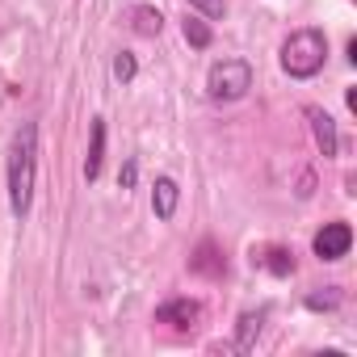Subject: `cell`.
I'll list each match as a JSON object with an SVG mask.
<instances>
[{
  "mask_svg": "<svg viewBox=\"0 0 357 357\" xmlns=\"http://www.w3.org/2000/svg\"><path fill=\"white\" fill-rule=\"evenodd\" d=\"M252 265L269 269L273 278H290L294 273V252L282 248V244H265V248H252Z\"/></svg>",
  "mask_w": 357,
  "mask_h": 357,
  "instance_id": "8",
  "label": "cell"
},
{
  "mask_svg": "<svg viewBox=\"0 0 357 357\" xmlns=\"http://www.w3.org/2000/svg\"><path fill=\"white\" fill-rule=\"evenodd\" d=\"M176 202H181V185H176L172 176H155V185H151V215L160 223H168L176 215Z\"/></svg>",
  "mask_w": 357,
  "mask_h": 357,
  "instance_id": "7",
  "label": "cell"
},
{
  "mask_svg": "<svg viewBox=\"0 0 357 357\" xmlns=\"http://www.w3.org/2000/svg\"><path fill=\"white\" fill-rule=\"evenodd\" d=\"M278 63H282V72H286L290 80H311V76H319L324 63H328V38H324V30H315V26L294 30V34L282 43Z\"/></svg>",
  "mask_w": 357,
  "mask_h": 357,
  "instance_id": "2",
  "label": "cell"
},
{
  "mask_svg": "<svg viewBox=\"0 0 357 357\" xmlns=\"http://www.w3.org/2000/svg\"><path fill=\"white\" fill-rule=\"evenodd\" d=\"M336 298H340V294H311L307 307H311V311H319V307H336Z\"/></svg>",
  "mask_w": 357,
  "mask_h": 357,
  "instance_id": "17",
  "label": "cell"
},
{
  "mask_svg": "<svg viewBox=\"0 0 357 357\" xmlns=\"http://www.w3.org/2000/svg\"><path fill=\"white\" fill-rule=\"evenodd\" d=\"M89 155H84V181L93 185L97 176H101V164H105V118H93L89 126Z\"/></svg>",
  "mask_w": 357,
  "mask_h": 357,
  "instance_id": "9",
  "label": "cell"
},
{
  "mask_svg": "<svg viewBox=\"0 0 357 357\" xmlns=\"http://www.w3.org/2000/svg\"><path fill=\"white\" fill-rule=\"evenodd\" d=\"M109 72H114V80L126 89V84H135V76H139V59H135L130 51H118L114 63H109Z\"/></svg>",
  "mask_w": 357,
  "mask_h": 357,
  "instance_id": "13",
  "label": "cell"
},
{
  "mask_svg": "<svg viewBox=\"0 0 357 357\" xmlns=\"http://www.w3.org/2000/svg\"><path fill=\"white\" fill-rule=\"evenodd\" d=\"M5 185H9V211L13 219H30L34 211V185H38V122H22L9 143L5 160Z\"/></svg>",
  "mask_w": 357,
  "mask_h": 357,
  "instance_id": "1",
  "label": "cell"
},
{
  "mask_svg": "<svg viewBox=\"0 0 357 357\" xmlns=\"http://www.w3.org/2000/svg\"><path fill=\"white\" fill-rule=\"evenodd\" d=\"M181 34H185V43H190L194 51H206V47L215 43V34H211V26H206V17H198V13L181 22Z\"/></svg>",
  "mask_w": 357,
  "mask_h": 357,
  "instance_id": "12",
  "label": "cell"
},
{
  "mask_svg": "<svg viewBox=\"0 0 357 357\" xmlns=\"http://www.w3.org/2000/svg\"><path fill=\"white\" fill-rule=\"evenodd\" d=\"M248 89H252V63L248 59H219V63H211V72H206V97L211 101H219V105H227V101H240V97H248Z\"/></svg>",
  "mask_w": 357,
  "mask_h": 357,
  "instance_id": "3",
  "label": "cell"
},
{
  "mask_svg": "<svg viewBox=\"0 0 357 357\" xmlns=\"http://www.w3.org/2000/svg\"><path fill=\"white\" fill-rule=\"evenodd\" d=\"M198 319H202V303H198V298H168V303L155 307V324H168V328H176V332L194 328Z\"/></svg>",
  "mask_w": 357,
  "mask_h": 357,
  "instance_id": "5",
  "label": "cell"
},
{
  "mask_svg": "<svg viewBox=\"0 0 357 357\" xmlns=\"http://www.w3.org/2000/svg\"><path fill=\"white\" fill-rule=\"evenodd\" d=\"M135 181H139V160H126V164L118 168V185H122V190H135Z\"/></svg>",
  "mask_w": 357,
  "mask_h": 357,
  "instance_id": "16",
  "label": "cell"
},
{
  "mask_svg": "<svg viewBox=\"0 0 357 357\" xmlns=\"http://www.w3.org/2000/svg\"><path fill=\"white\" fill-rule=\"evenodd\" d=\"M130 26H135L139 38H155V34L164 30V13H160L155 5H135V9H130Z\"/></svg>",
  "mask_w": 357,
  "mask_h": 357,
  "instance_id": "11",
  "label": "cell"
},
{
  "mask_svg": "<svg viewBox=\"0 0 357 357\" xmlns=\"http://www.w3.org/2000/svg\"><path fill=\"white\" fill-rule=\"evenodd\" d=\"M190 9L206 22H223L227 17V0H190Z\"/></svg>",
  "mask_w": 357,
  "mask_h": 357,
  "instance_id": "15",
  "label": "cell"
},
{
  "mask_svg": "<svg viewBox=\"0 0 357 357\" xmlns=\"http://www.w3.org/2000/svg\"><path fill=\"white\" fill-rule=\"evenodd\" d=\"M190 269H194V273H202V278H223V273H227V261L219 257L215 240H202V244H198V252L190 257Z\"/></svg>",
  "mask_w": 357,
  "mask_h": 357,
  "instance_id": "10",
  "label": "cell"
},
{
  "mask_svg": "<svg viewBox=\"0 0 357 357\" xmlns=\"http://www.w3.org/2000/svg\"><path fill=\"white\" fill-rule=\"evenodd\" d=\"M307 122H311V135H315V147L324 151V160L340 155V135H336V122H332L319 105H307Z\"/></svg>",
  "mask_w": 357,
  "mask_h": 357,
  "instance_id": "6",
  "label": "cell"
},
{
  "mask_svg": "<svg viewBox=\"0 0 357 357\" xmlns=\"http://www.w3.org/2000/svg\"><path fill=\"white\" fill-rule=\"evenodd\" d=\"M311 248H315V257H319V261H340V257H349V248H353V227H349L344 219L324 223V227L315 231Z\"/></svg>",
  "mask_w": 357,
  "mask_h": 357,
  "instance_id": "4",
  "label": "cell"
},
{
  "mask_svg": "<svg viewBox=\"0 0 357 357\" xmlns=\"http://www.w3.org/2000/svg\"><path fill=\"white\" fill-rule=\"evenodd\" d=\"M261 319H265L261 311H257V315H252V311H244V315H240V336H236V349H252V340L261 336Z\"/></svg>",
  "mask_w": 357,
  "mask_h": 357,
  "instance_id": "14",
  "label": "cell"
}]
</instances>
